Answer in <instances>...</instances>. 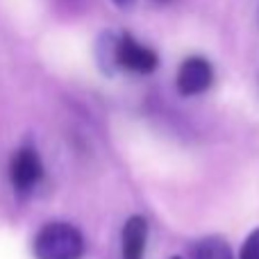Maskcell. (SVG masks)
<instances>
[{
	"mask_svg": "<svg viewBox=\"0 0 259 259\" xmlns=\"http://www.w3.org/2000/svg\"><path fill=\"white\" fill-rule=\"evenodd\" d=\"M134 3H137V0H114V5H116V7H121V9H127V7H132Z\"/></svg>",
	"mask_w": 259,
	"mask_h": 259,
	"instance_id": "cell-9",
	"label": "cell"
},
{
	"mask_svg": "<svg viewBox=\"0 0 259 259\" xmlns=\"http://www.w3.org/2000/svg\"><path fill=\"white\" fill-rule=\"evenodd\" d=\"M214 82V68L207 62L205 57H193L184 59L178 68V77H175V84H178V91L182 96H198L205 94L207 89Z\"/></svg>",
	"mask_w": 259,
	"mask_h": 259,
	"instance_id": "cell-3",
	"label": "cell"
},
{
	"mask_svg": "<svg viewBox=\"0 0 259 259\" xmlns=\"http://www.w3.org/2000/svg\"><path fill=\"white\" fill-rule=\"evenodd\" d=\"M116 39L118 34L114 32H103L96 44V59H98V66L105 75H114L118 71L116 66Z\"/></svg>",
	"mask_w": 259,
	"mask_h": 259,
	"instance_id": "cell-7",
	"label": "cell"
},
{
	"mask_svg": "<svg viewBox=\"0 0 259 259\" xmlns=\"http://www.w3.org/2000/svg\"><path fill=\"white\" fill-rule=\"evenodd\" d=\"M159 57L152 48L143 46L132 34L123 32L116 39V66L127 73H139V75H148V73L157 71Z\"/></svg>",
	"mask_w": 259,
	"mask_h": 259,
	"instance_id": "cell-2",
	"label": "cell"
},
{
	"mask_svg": "<svg viewBox=\"0 0 259 259\" xmlns=\"http://www.w3.org/2000/svg\"><path fill=\"white\" fill-rule=\"evenodd\" d=\"M239 259H259V228L252 230L246 237L241 252H239Z\"/></svg>",
	"mask_w": 259,
	"mask_h": 259,
	"instance_id": "cell-8",
	"label": "cell"
},
{
	"mask_svg": "<svg viewBox=\"0 0 259 259\" xmlns=\"http://www.w3.org/2000/svg\"><path fill=\"white\" fill-rule=\"evenodd\" d=\"M146 241H148V221L143 216H130L121 237L123 259H143Z\"/></svg>",
	"mask_w": 259,
	"mask_h": 259,
	"instance_id": "cell-5",
	"label": "cell"
},
{
	"mask_svg": "<svg viewBox=\"0 0 259 259\" xmlns=\"http://www.w3.org/2000/svg\"><path fill=\"white\" fill-rule=\"evenodd\" d=\"M191 259H232V250L223 237H205L191 246Z\"/></svg>",
	"mask_w": 259,
	"mask_h": 259,
	"instance_id": "cell-6",
	"label": "cell"
},
{
	"mask_svg": "<svg viewBox=\"0 0 259 259\" xmlns=\"http://www.w3.org/2000/svg\"><path fill=\"white\" fill-rule=\"evenodd\" d=\"M170 259H182V257H170Z\"/></svg>",
	"mask_w": 259,
	"mask_h": 259,
	"instance_id": "cell-10",
	"label": "cell"
},
{
	"mask_svg": "<svg viewBox=\"0 0 259 259\" xmlns=\"http://www.w3.org/2000/svg\"><path fill=\"white\" fill-rule=\"evenodd\" d=\"M32 252L34 259H82L84 237L71 223H48L36 232Z\"/></svg>",
	"mask_w": 259,
	"mask_h": 259,
	"instance_id": "cell-1",
	"label": "cell"
},
{
	"mask_svg": "<svg viewBox=\"0 0 259 259\" xmlns=\"http://www.w3.org/2000/svg\"><path fill=\"white\" fill-rule=\"evenodd\" d=\"M44 178V166L41 159L36 155V150L32 148H21L16 155L12 157V164H9V180H12V187L21 193H27L30 189H34L36 184Z\"/></svg>",
	"mask_w": 259,
	"mask_h": 259,
	"instance_id": "cell-4",
	"label": "cell"
},
{
	"mask_svg": "<svg viewBox=\"0 0 259 259\" xmlns=\"http://www.w3.org/2000/svg\"><path fill=\"white\" fill-rule=\"evenodd\" d=\"M159 3H166V0H159Z\"/></svg>",
	"mask_w": 259,
	"mask_h": 259,
	"instance_id": "cell-11",
	"label": "cell"
}]
</instances>
